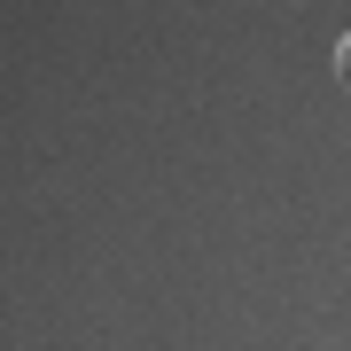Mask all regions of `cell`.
<instances>
[{"label":"cell","instance_id":"obj_1","mask_svg":"<svg viewBox=\"0 0 351 351\" xmlns=\"http://www.w3.org/2000/svg\"><path fill=\"white\" fill-rule=\"evenodd\" d=\"M336 78L351 86V32H343V47H336Z\"/></svg>","mask_w":351,"mask_h":351}]
</instances>
